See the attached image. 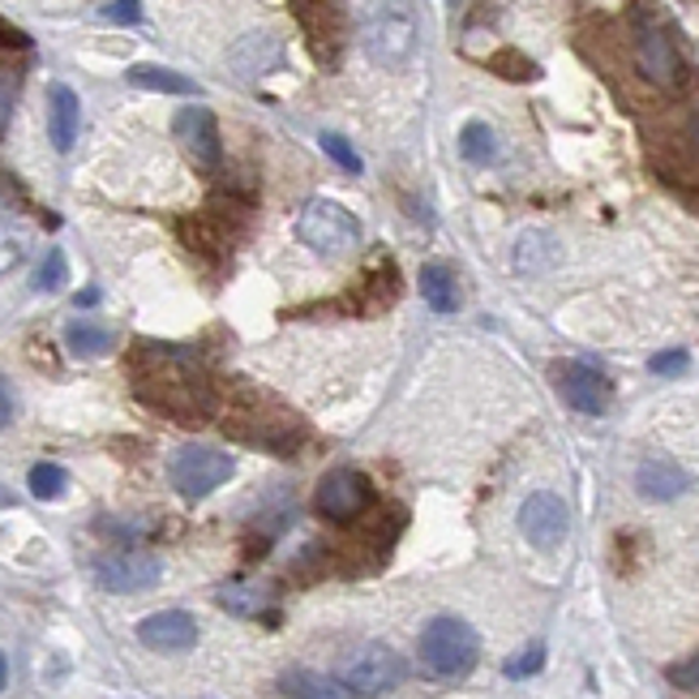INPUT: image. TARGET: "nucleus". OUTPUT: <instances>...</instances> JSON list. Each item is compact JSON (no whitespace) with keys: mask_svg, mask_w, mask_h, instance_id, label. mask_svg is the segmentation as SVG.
<instances>
[{"mask_svg":"<svg viewBox=\"0 0 699 699\" xmlns=\"http://www.w3.org/2000/svg\"><path fill=\"white\" fill-rule=\"evenodd\" d=\"M133 391L142 395V404L160 408L163 416H176V421H202L215 408L211 378L202 374V365L190 352L181 348L138 352L133 356Z\"/></svg>","mask_w":699,"mask_h":699,"instance_id":"nucleus-1","label":"nucleus"},{"mask_svg":"<svg viewBox=\"0 0 699 699\" xmlns=\"http://www.w3.org/2000/svg\"><path fill=\"white\" fill-rule=\"evenodd\" d=\"M480 639L464 618H434L421 631V666L429 678H464L477 666Z\"/></svg>","mask_w":699,"mask_h":699,"instance_id":"nucleus-2","label":"nucleus"},{"mask_svg":"<svg viewBox=\"0 0 699 699\" xmlns=\"http://www.w3.org/2000/svg\"><path fill=\"white\" fill-rule=\"evenodd\" d=\"M365 52L395 69L416 52V18L408 0H374L365 9Z\"/></svg>","mask_w":699,"mask_h":699,"instance_id":"nucleus-3","label":"nucleus"},{"mask_svg":"<svg viewBox=\"0 0 699 699\" xmlns=\"http://www.w3.org/2000/svg\"><path fill=\"white\" fill-rule=\"evenodd\" d=\"M296 236L322 257H344L361 245V223L348 206L331 202V197H314L301 220H296Z\"/></svg>","mask_w":699,"mask_h":699,"instance_id":"nucleus-4","label":"nucleus"},{"mask_svg":"<svg viewBox=\"0 0 699 699\" xmlns=\"http://www.w3.org/2000/svg\"><path fill=\"white\" fill-rule=\"evenodd\" d=\"M631 57H636L644 82H652L657 91H678L682 87V57H678L669 31L652 13L631 18Z\"/></svg>","mask_w":699,"mask_h":699,"instance_id":"nucleus-5","label":"nucleus"},{"mask_svg":"<svg viewBox=\"0 0 699 699\" xmlns=\"http://www.w3.org/2000/svg\"><path fill=\"white\" fill-rule=\"evenodd\" d=\"M404 673H408V661L391 644H361L340 661V682L352 696H382V691L399 687Z\"/></svg>","mask_w":699,"mask_h":699,"instance_id":"nucleus-6","label":"nucleus"},{"mask_svg":"<svg viewBox=\"0 0 699 699\" xmlns=\"http://www.w3.org/2000/svg\"><path fill=\"white\" fill-rule=\"evenodd\" d=\"M232 455L227 450H215V446H181L172 459H168V480L172 489L185 498V503H197L206 494H215L223 480L232 477Z\"/></svg>","mask_w":699,"mask_h":699,"instance_id":"nucleus-7","label":"nucleus"},{"mask_svg":"<svg viewBox=\"0 0 699 699\" xmlns=\"http://www.w3.org/2000/svg\"><path fill=\"white\" fill-rule=\"evenodd\" d=\"M292 13L305 31L310 52L318 57V64H335L344 57L348 43V9L344 0H292Z\"/></svg>","mask_w":699,"mask_h":699,"instance_id":"nucleus-8","label":"nucleus"},{"mask_svg":"<svg viewBox=\"0 0 699 699\" xmlns=\"http://www.w3.org/2000/svg\"><path fill=\"white\" fill-rule=\"evenodd\" d=\"M369 498H374V489H369L365 473H356V468H331V473L318 480L314 507H318V515L331 519V524H348V519H356L361 510L369 507Z\"/></svg>","mask_w":699,"mask_h":699,"instance_id":"nucleus-9","label":"nucleus"},{"mask_svg":"<svg viewBox=\"0 0 699 699\" xmlns=\"http://www.w3.org/2000/svg\"><path fill=\"white\" fill-rule=\"evenodd\" d=\"M554 386H558V395L571 404L575 413L584 416H601L609 408V399H614L609 378L588 361H558L554 365Z\"/></svg>","mask_w":699,"mask_h":699,"instance_id":"nucleus-10","label":"nucleus"},{"mask_svg":"<svg viewBox=\"0 0 699 699\" xmlns=\"http://www.w3.org/2000/svg\"><path fill=\"white\" fill-rule=\"evenodd\" d=\"M160 558L146 549H112L95 563L99 588H108V592H146L160 584Z\"/></svg>","mask_w":699,"mask_h":699,"instance_id":"nucleus-11","label":"nucleus"},{"mask_svg":"<svg viewBox=\"0 0 699 699\" xmlns=\"http://www.w3.org/2000/svg\"><path fill=\"white\" fill-rule=\"evenodd\" d=\"M172 129H176V142L185 146V155L193 160L197 172H215L223 163L220 125H215V112H211V108H181Z\"/></svg>","mask_w":699,"mask_h":699,"instance_id":"nucleus-12","label":"nucleus"},{"mask_svg":"<svg viewBox=\"0 0 699 699\" xmlns=\"http://www.w3.org/2000/svg\"><path fill=\"white\" fill-rule=\"evenodd\" d=\"M652 160L678 185H699V121L673 125L652 142Z\"/></svg>","mask_w":699,"mask_h":699,"instance_id":"nucleus-13","label":"nucleus"},{"mask_svg":"<svg viewBox=\"0 0 699 699\" xmlns=\"http://www.w3.org/2000/svg\"><path fill=\"white\" fill-rule=\"evenodd\" d=\"M236 434L257 446H271V450H287L292 443H301V425L284 408H275L271 399L245 404L241 416H236Z\"/></svg>","mask_w":699,"mask_h":699,"instance_id":"nucleus-14","label":"nucleus"},{"mask_svg":"<svg viewBox=\"0 0 699 699\" xmlns=\"http://www.w3.org/2000/svg\"><path fill=\"white\" fill-rule=\"evenodd\" d=\"M567 528H571V510H567V503H563L558 494H545V489H540L533 498H524V507H519V533L533 540L537 549L563 545Z\"/></svg>","mask_w":699,"mask_h":699,"instance_id":"nucleus-15","label":"nucleus"},{"mask_svg":"<svg viewBox=\"0 0 699 699\" xmlns=\"http://www.w3.org/2000/svg\"><path fill=\"white\" fill-rule=\"evenodd\" d=\"M138 639L155 652H185L197 644V622L185 609H160V614L138 622Z\"/></svg>","mask_w":699,"mask_h":699,"instance_id":"nucleus-16","label":"nucleus"},{"mask_svg":"<svg viewBox=\"0 0 699 699\" xmlns=\"http://www.w3.org/2000/svg\"><path fill=\"white\" fill-rule=\"evenodd\" d=\"M284 61V43L275 39V34H266V31H254V34H245L232 52H227V64L245 78V82H257V78H266L275 64Z\"/></svg>","mask_w":699,"mask_h":699,"instance_id":"nucleus-17","label":"nucleus"},{"mask_svg":"<svg viewBox=\"0 0 699 699\" xmlns=\"http://www.w3.org/2000/svg\"><path fill=\"white\" fill-rule=\"evenodd\" d=\"M399 287H404L399 271L391 266V257L378 254V262H369V266H365V280H361V287L352 292V296H356V310H361V314H382V310H391V305H395V296H399Z\"/></svg>","mask_w":699,"mask_h":699,"instance_id":"nucleus-18","label":"nucleus"},{"mask_svg":"<svg viewBox=\"0 0 699 699\" xmlns=\"http://www.w3.org/2000/svg\"><path fill=\"white\" fill-rule=\"evenodd\" d=\"M636 489L648 503H673L678 494L691 489V477L678 464H669V459H648V464H639Z\"/></svg>","mask_w":699,"mask_h":699,"instance_id":"nucleus-19","label":"nucleus"},{"mask_svg":"<svg viewBox=\"0 0 699 699\" xmlns=\"http://www.w3.org/2000/svg\"><path fill=\"white\" fill-rule=\"evenodd\" d=\"M78 125H82V103L69 87H52L48 95V133L57 151H73L78 142Z\"/></svg>","mask_w":699,"mask_h":699,"instance_id":"nucleus-20","label":"nucleus"},{"mask_svg":"<svg viewBox=\"0 0 699 699\" xmlns=\"http://www.w3.org/2000/svg\"><path fill=\"white\" fill-rule=\"evenodd\" d=\"M280 691L287 699H352V691L331 678V673H314V669H287L280 678Z\"/></svg>","mask_w":699,"mask_h":699,"instance_id":"nucleus-21","label":"nucleus"},{"mask_svg":"<svg viewBox=\"0 0 699 699\" xmlns=\"http://www.w3.org/2000/svg\"><path fill=\"white\" fill-rule=\"evenodd\" d=\"M421 296H425V305H429V310L450 314V310L459 305L455 271H450L446 262H425V271H421Z\"/></svg>","mask_w":699,"mask_h":699,"instance_id":"nucleus-22","label":"nucleus"},{"mask_svg":"<svg viewBox=\"0 0 699 699\" xmlns=\"http://www.w3.org/2000/svg\"><path fill=\"white\" fill-rule=\"evenodd\" d=\"M125 78H129V87H138V91H160V95H193V91H197L185 73L163 69V64H133Z\"/></svg>","mask_w":699,"mask_h":699,"instance_id":"nucleus-23","label":"nucleus"},{"mask_svg":"<svg viewBox=\"0 0 699 699\" xmlns=\"http://www.w3.org/2000/svg\"><path fill=\"white\" fill-rule=\"evenodd\" d=\"M64 344L73 356H108V352L116 348V335L108 331V326H95V322H69L64 326Z\"/></svg>","mask_w":699,"mask_h":699,"instance_id":"nucleus-24","label":"nucleus"},{"mask_svg":"<svg viewBox=\"0 0 699 699\" xmlns=\"http://www.w3.org/2000/svg\"><path fill=\"white\" fill-rule=\"evenodd\" d=\"M220 605L223 609H232V614H241V618H254V614H262V609L271 605V588H266V584L232 579V584H223L220 588Z\"/></svg>","mask_w":699,"mask_h":699,"instance_id":"nucleus-25","label":"nucleus"},{"mask_svg":"<svg viewBox=\"0 0 699 699\" xmlns=\"http://www.w3.org/2000/svg\"><path fill=\"white\" fill-rule=\"evenodd\" d=\"M558 262V245H554V236L549 232H524L519 236V245H515V266L524 271V275H533V271H545V266H554Z\"/></svg>","mask_w":699,"mask_h":699,"instance_id":"nucleus-26","label":"nucleus"},{"mask_svg":"<svg viewBox=\"0 0 699 699\" xmlns=\"http://www.w3.org/2000/svg\"><path fill=\"white\" fill-rule=\"evenodd\" d=\"M459 155L468 163H494V155H498L494 129L485 125V121H468L464 133H459Z\"/></svg>","mask_w":699,"mask_h":699,"instance_id":"nucleus-27","label":"nucleus"},{"mask_svg":"<svg viewBox=\"0 0 699 699\" xmlns=\"http://www.w3.org/2000/svg\"><path fill=\"white\" fill-rule=\"evenodd\" d=\"M27 250H31V236H27V227L0 220V275H9L13 266H22Z\"/></svg>","mask_w":699,"mask_h":699,"instance_id":"nucleus-28","label":"nucleus"},{"mask_svg":"<svg viewBox=\"0 0 699 699\" xmlns=\"http://www.w3.org/2000/svg\"><path fill=\"white\" fill-rule=\"evenodd\" d=\"M64 468L61 464H34L31 477H27V485H31V494L39 498V503H52V498H61L64 494Z\"/></svg>","mask_w":699,"mask_h":699,"instance_id":"nucleus-29","label":"nucleus"},{"mask_svg":"<svg viewBox=\"0 0 699 699\" xmlns=\"http://www.w3.org/2000/svg\"><path fill=\"white\" fill-rule=\"evenodd\" d=\"M64 280H69V262H64L61 250H52L31 275V287L34 292H57V287H64Z\"/></svg>","mask_w":699,"mask_h":699,"instance_id":"nucleus-30","label":"nucleus"},{"mask_svg":"<svg viewBox=\"0 0 699 699\" xmlns=\"http://www.w3.org/2000/svg\"><path fill=\"white\" fill-rule=\"evenodd\" d=\"M489 69L494 73H503V78H510V82H533L537 78V64L528 61L524 52H498V57H489Z\"/></svg>","mask_w":699,"mask_h":699,"instance_id":"nucleus-31","label":"nucleus"},{"mask_svg":"<svg viewBox=\"0 0 699 699\" xmlns=\"http://www.w3.org/2000/svg\"><path fill=\"white\" fill-rule=\"evenodd\" d=\"M540 666H545V644H528L519 657H510L507 666H503V673L519 682V678H533V673H540Z\"/></svg>","mask_w":699,"mask_h":699,"instance_id":"nucleus-32","label":"nucleus"},{"mask_svg":"<svg viewBox=\"0 0 699 699\" xmlns=\"http://www.w3.org/2000/svg\"><path fill=\"white\" fill-rule=\"evenodd\" d=\"M322 151L340 163L344 172H361V160H356V151L348 146V138H340V133H322Z\"/></svg>","mask_w":699,"mask_h":699,"instance_id":"nucleus-33","label":"nucleus"},{"mask_svg":"<svg viewBox=\"0 0 699 699\" xmlns=\"http://www.w3.org/2000/svg\"><path fill=\"white\" fill-rule=\"evenodd\" d=\"M687 365H691V356H687L682 348L657 352V356L648 361V369H652V374H661V378H673V374H687Z\"/></svg>","mask_w":699,"mask_h":699,"instance_id":"nucleus-34","label":"nucleus"},{"mask_svg":"<svg viewBox=\"0 0 699 699\" xmlns=\"http://www.w3.org/2000/svg\"><path fill=\"white\" fill-rule=\"evenodd\" d=\"M103 18L133 27V22H142V0H112V4H103Z\"/></svg>","mask_w":699,"mask_h":699,"instance_id":"nucleus-35","label":"nucleus"},{"mask_svg":"<svg viewBox=\"0 0 699 699\" xmlns=\"http://www.w3.org/2000/svg\"><path fill=\"white\" fill-rule=\"evenodd\" d=\"M669 682H678V687H696L699 691V657L696 661H687V666L669 669Z\"/></svg>","mask_w":699,"mask_h":699,"instance_id":"nucleus-36","label":"nucleus"},{"mask_svg":"<svg viewBox=\"0 0 699 699\" xmlns=\"http://www.w3.org/2000/svg\"><path fill=\"white\" fill-rule=\"evenodd\" d=\"M0 48H31V39L18 31V27H9V22L0 18Z\"/></svg>","mask_w":699,"mask_h":699,"instance_id":"nucleus-37","label":"nucleus"},{"mask_svg":"<svg viewBox=\"0 0 699 699\" xmlns=\"http://www.w3.org/2000/svg\"><path fill=\"white\" fill-rule=\"evenodd\" d=\"M13 421V391H9V382L0 378V429Z\"/></svg>","mask_w":699,"mask_h":699,"instance_id":"nucleus-38","label":"nucleus"},{"mask_svg":"<svg viewBox=\"0 0 699 699\" xmlns=\"http://www.w3.org/2000/svg\"><path fill=\"white\" fill-rule=\"evenodd\" d=\"M9 116H13V91H9V82H0V133L9 125Z\"/></svg>","mask_w":699,"mask_h":699,"instance_id":"nucleus-39","label":"nucleus"},{"mask_svg":"<svg viewBox=\"0 0 699 699\" xmlns=\"http://www.w3.org/2000/svg\"><path fill=\"white\" fill-rule=\"evenodd\" d=\"M73 301H78V305H95V301H99V292H95V287H87V292H78Z\"/></svg>","mask_w":699,"mask_h":699,"instance_id":"nucleus-40","label":"nucleus"},{"mask_svg":"<svg viewBox=\"0 0 699 699\" xmlns=\"http://www.w3.org/2000/svg\"><path fill=\"white\" fill-rule=\"evenodd\" d=\"M4 682H9V661H4V652H0V691H4Z\"/></svg>","mask_w":699,"mask_h":699,"instance_id":"nucleus-41","label":"nucleus"},{"mask_svg":"<svg viewBox=\"0 0 699 699\" xmlns=\"http://www.w3.org/2000/svg\"><path fill=\"white\" fill-rule=\"evenodd\" d=\"M446 4H459V0H446Z\"/></svg>","mask_w":699,"mask_h":699,"instance_id":"nucleus-42","label":"nucleus"}]
</instances>
